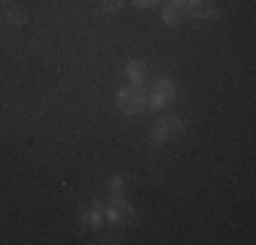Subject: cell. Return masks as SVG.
Returning <instances> with one entry per match:
<instances>
[{
    "label": "cell",
    "instance_id": "6da1fadb",
    "mask_svg": "<svg viewBox=\"0 0 256 245\" xmlns=\"http://www.w3.org/2000/svg\"><path fill=\"white\" fill-rule=\"evenodd\" d=\"M118 104L123 112H142L144 104H148V96H144L142 88H126L123 93L118 96Z\"/></svg>",
    "mask_w": 256,
    "mask_h": 245
},
{
    "label": "cell",
    "instance_id": "7a4b0ae2",
    "mask_svg": "<svg viewBox=\"0 0 256 245\" xmlns=\"http://www.w3.org/2000/svg\"><path fill=\"white\" fill-rule=\"evenodd\" d=\"M180 134H182V122H180L178 118H164V120L156 126L153 139H156V142H164V139H178Z\"/></svg>",
    "mask_w": 256,
    "mask_h": 245
},
{
    "label": "cell",
    "instance_id": "3957f363",
    "mask_svg": "<svg viewBox=\"0 0 256 245\" xmlns=\"http://www.w3.org/2000/svg\"><path fill=\"white\" fill-rule=\"evenodd\" d=\"M182 8H188L194 16H199V20H210V16H216V3L212 0H180Z\"/></svg>",
    "mask_w": 256,
    "mask_h": 245
},
{
    "label": "cell",
    "instance_id": "277c9868",
    "mask_svg": "<svg viewBox=\"0 0 256 245\" xmlns=\"http://www.w3.org/2000/svg\"><path fill=\"white\" fill-rule=\"evenodd\" d=\"M106 216L112 220H131L134 210H131V204H126L123 199H112V202H109V207H106Z\"/></svg>",
    "mask_w": 256,
    "mask_h": 245
},
{
    "label": "cell",
    "instance_id": "5b68a950",
    "mask_svg": "<svg viewBox=\"0 0 256 245\" xmlns=\"http://www.w3.org/2000/svg\"><path fill=\"white\" fill-rule=\"evenodd\" d=\"M174 98V84L166 82V79H161L156 88V96H153V106H164V104H169Z\"/></svg>",
    "mask_w": 256,
    "mask_h": 245
},
{
    "label": "cell",
    "instance_id": "8992f818",
    "mask_svg": "<svg viewBox=\"0 0 256 245\" xmlns=\"http://www.w3.org/2000/svg\"><path fill=\"white\" fill-rule=\"evenodd\" d=\"M180 20H182V3H180V0H174L172 6L164 8V22H166V24H180Z\"/></svg>",
    "mask_w": 256,
    "mask_h": 245
},
{
    "label": "cell",
    "instance_id": "52a82bcc",
    "mask_svg": "<svg viewBox=\"0 0 256 245\" xmlns=\"http://www.w3.org/2000/svg\"><path fill=\"white\" fill-rule=\"evenodd\" d=\"M128 76H131L136 84H142L144 79H148V68H144L142 63H131V66H128Z\"/></svg>",
    "mask_w": 256,
    "mask_h": 245
},
{
    "label": "cell",
    "instance_id": "ba28073f",
    "mask_svg": "<svg viewBox=\"0 0 256 245\" xmlns=\"http://www.w3.org/2000/svg\"><path fill=\"white\" fill-rule=\"evenodd\" d=\"M123 3H126V0H104V8H106V11H114V8H120Z\"/></svg>",
    "mask_w": 256,
    "mask_h": 245
},
{
    "label": "cell",
    "instance_id": "9c48e42d",
    "mask_svg": "<svg viewBox=\"0 0 256 245\" xmlns=\"http://www.w3.org/2000/svg\"><path fill=\"white\" fill-rule=\"evenodd\" d=\"M8 20L11 22H25V11H16V8L8 11Z\"/></svg>",
    "mask_w": 256,
    "mask_h": 245
},
{
    "label": "cell",
    "instance_id": "30bf717a",
    "mask_svg": "<svg viewBox=\"0 0 256 245\" xmlns=\"http://www.w3.org/2000/svg\"><path fill=\"white\" fill-rule=\"evenodd\" d=\"M136 6H142V8H148V6H156V0H134Z\"/></svg>",
    "mask_w": 256,
    "mask_h": 245
}]
</instances>
